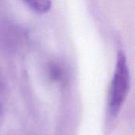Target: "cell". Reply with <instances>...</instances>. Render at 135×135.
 Returning a JSON list of instances; mask_svg holds the SVG:
<instances>
[{"mask_svg":"<svg viewBox=\"0 0 135 135\" xmlns=\"http://www.w3.org/2000/svg\"><path fill=\"white\" fill-rule=\"evenodd\" d=\"M130 87L131 74L127 58L123 51H119L117 55L108 103V112L112 117H116L119 114L129 93Z\"/></svg>","mask_w":135,"mask_h":135,"instance_id":"cell-1","label":"cell"},{"mask_svg":"<svg viewBox=\"0 0 135 135\" xmlns=\"http://www.w3.org/2000/svg\"><path fill=\"white\" fill-rule=\"evenodd\" d=\"M27 6L38 13H46L51 7V0H24Z\"/></svg>","mask_w":135,"mask_h":135,"instance_id":"cell-2","label":"cell"}]
</instances>
